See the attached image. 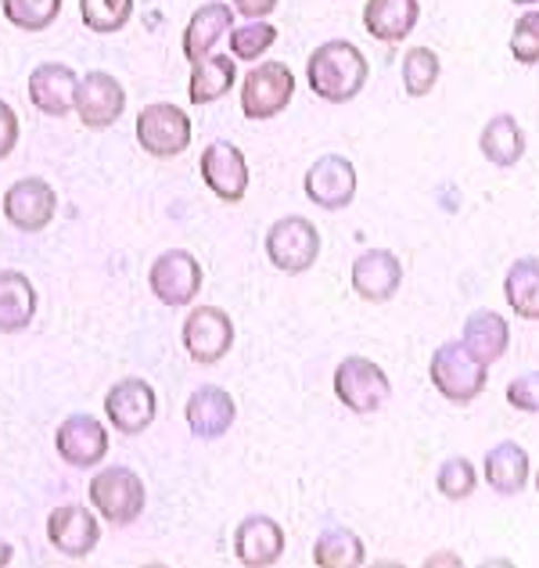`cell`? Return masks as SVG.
I'll return each mask as SVG.
<instances>
[{
	"mask_svg": "<svg viewBox=\"0 0 539 568\" xmlns=\"http://www.w3.org/2000/svg\"><path fill=\"white\" fill-rule=\"evenodd\" d=\"M367 72V54L353 40H324L306 62L309 91L332 104H346L364 91Z\"/></svg>",
	"mask_w": 539,
	"mask_h": 568,
	"instance_id": "1",
	"label": "cell"
},
{
	"mask_svg": "<svg viewBox=\"0 0 539 568\" xmlns=\"http://www.w3.org/2000/svg\"><path fill=\"white\" fill-rule=\"evenodd\" d=\"M428 378H431V385H436V393L443 399L471 403V399H478L486 393L489 364H482L460 338H454V342H443V346L431 353Z\"/></svg>",
	"mask_w": 539,
	"mask_h": 568,
	"instance_id": "2",
	"label": "cell"
},
{
	"mask_svg": "<svg viewBox=\"0 0 539 568\" xmlns=\"http://www.w3.org/2000/svg\"><path fill=\"white\" fill-rule=\"evenodd\" d=\"M90 507L109 521V526H133L144 515L148 493L144 478L130 468H101L87 486Z\"/></svg>",
	"mask_w": 539,
	"mask_h": 568,
	"instance_id": "3",
	"label": "cell"
},
{
	"mask_svg": "<svg viewBox=\"0 0 539 568\" xmlns=\"http://www.w3.org/2000/svg\"><path fill=\"white\" fill-rule=\"evenodd\" d=\"M295 98V72L284 62H260L242 80V112L252 123L281 115Z\"/></svg>",
	"mask_w": 539,
	"mask_h": 568,
	"instance_id": "4",
	"label": "cell"
},
{
	"mask_svg": "<svg viewBox=\"0 0 539 568\" xmlns=\"http://www.w3.org/2000/svg\"><path fill=\"white\" fill-rule=\"evenodd\" d=\"M335 396L353 414H378L393 399V382L367 356H346L335 367Z\"/></svg>",
	"mask_w": 539,
	"mask_h": 568,
	"instance_id": "5",
	"label": "cell"
},
{
	"mask_svg": "<svg viewBox=\"0 0 539 568\" xmlns=\"http://www.w3.org/2000/svg\"><path fill=\"white\" fill-rule=\"evenodd\" d=\"M266 256L281 274H306L321 256V231L306 216H281L266 231Z\"/></svg>",
	"mask_w": 539,
	"mask_h": 568,
	"instance_id": "6",
	"label": "cell"
},
{
	"mask_svg": "<svg viewBox=\"0 0 539 568\" xmlns=\"http://www.w3.org/2000/svg\"><path fill=\"white\" fill-rule=\"evenodd\" d=\"M138 141L148 155L173 159L180 152H187L191 119L184 109H176L170 101H152V104H144L138 115Z\"/></svg>",
	"mask_w": 539,
	"mask_h": 568,
	"instance_id": "7",
	"label": "cell"
},
{
	"mask_svg": "<svg viewBox=\"0 0 539 568\" xmlns=\"http://www.w3.org/2000/svg\"><path fill=\"white\" fill-rule=\"evenodd\" d=\"M148 288L166 306H187L202 292V263L187 248H170L148 271Z\"/></svg>",
	"mask_w": 539,
	"mask_h": 568,
	"instance_id": "8",
	"label": "cell"
},
{
	"mask_svg": "<svg viewBox=\"0 0 539 568\" xmlns=\"http://www.w3.org/2000/svg\"><path fill=\"white\" fill-rule=\"evenodd\" d=\"M72 112L80 115V123L87 130H109L115 119L126 112L123 83H119L112 72L90 69L77 83V104H72Z\"/></svg>",
	"mask_w": 539,
	"mask_h": 568,
	"instance_id": "9",
	"label": "cell"
},
{
	"mask_svg": "<svg viewBox=\"0 0 539 568\" xmlns=\"http://www.w3.org/2000/svg\"><path fill=\"white\" fill-rule=\"evenodd\" d=\"M159 396L144 378H123L104 393V417L123 436H141L155 422Z\"/></svg>",
	"mask_w": 539,
	"mask_h": 568,
	"instance_id": "10",
	"label": "cell"
},
{
	"mask_svg": "<svg viewBox=\"0 0 539 568\" xmlns=\"http://www.w3.org/2000/svg\"><path fill=\"white\" fill-rule=\"evenodd\" d=\"M54 446L69 468H98L109 457V428L94 414H69L54 432Z\"/></svg>",
	"mask_w": 539,
	"mask_h": 568,
	"instance_id": "11",
	"label": "cell"
},
{
	"mask_svg": "<svg viewBox=\"0 0 539 568\" xmlns=\"http://www.w3.org/2000/svg\"><path fill=\"white\" fill-rule=\"evenodd\" d=\"M306 199L317 209H327V213H338V209L353 205V199H356V166L346 155H335V152L321 155L306 170Z\"/></svg>",
	"mask_w": 539,
	"mask_h": 568,
	"instance_id": "12",
	"label": "cell"
},
{
	"mask_svg": "<svg viewBox=\"0 0 539 568\" xmlns=\"http://www.w3.org/2000/svg\"><path fill=\"white\" fill-rule=\"evenodd\" d=\"M234 346V324L220 306H199L184 321V349L194 364H220Z\"/></svg>",
	"mask_w": 539,
	"mask_h": 568,
	"instance_id": "13",
	"label": "cell"
},
{
	"mask_svg": "<svg viewBox=\"0 0 539 568\" xmlns=\"http://www.w3.org/2000/svg\"><path fill=\"white\" fill-rule=\"evenodd\" d=\"M54 213H58V194L48 181H40V176L14 181L4 191V220L26 234H40L54 220Z\"/></svg>",
	"mask_w": 539,
	"mask_h": 568,
	"instance_id": "14",
	"label": "cell"
},
{
	"mask_svg": "<svg viewBox=\"0 0 539 568\" xmlns=\"http://www.w3.org/2000/svg\"><path fill=\"white\" fill-rule=\"evenodd\" d=\"M48 540L58 555L87 558L101 544V521L83 504H62L48 515Z\"/></svg>",
	"mask_w": 539,
	"mask_h": 568,
	"instance_id": "15",
	"label": "cell"
},
{
	"mask_svg": "<svg viewBox=\"0 0 539 568\" xmlns=\"http://www.w3.org/2000/svg\"><path fill=\"white\" fill-rule=\"evenodd\" d=\"M202 181L223 202H242L248 191L245 152L231 141H213L202 152Z\"/></svg>",
	"mask_w": 539,
	"mask_h": 568,
	"instance_id": "16",
	"label": "cell"
},
{
	"mask_svg": "<svg viewBox=\"0 0 539 568\" xmlns=\"http://www.w3.org/2000/svg\"><path fill=\"white\" fill-rule=\"evenodd\" d=\"M349 281L364 303H388L403 284V263L393 248H367L353 260Z\"/></svg>",
	"mask_w": 539,
	"mask_h": 568,
	"instance_id": "17",
	"label": "cell"
},
{
	"mask_svg": "<svg viewBox=\"0 0 539 568\" xmlns=\"http://www.w3.org/2000/svg\"><path fill=\"white\" fill-rule=\"evenodd\" d=\"M77 69L62 62H43L29 72V101L48 119H65L77 104Z\"/></svg>",
	"mask_w": 539,
	"mask_h": 568,
	"instance_id": "18",
	"label": "cell"
},
{
	"mask_svg": "<svg viewBox=\"0 0 539 568\" xmlns=\"http://www.w3.org/2000/svg\"><path fill=\"white\" fill-rule=\"evenodd\" d=\"M284 544H288L284 526H277V521L266 515H248L242 526L234 529V555L248 568L277 565L284 555Z\"/></svg>",
	"mask_w": 539,
	"mask_h": 568,
	"instance_id": "19",
	"label": "cell"
},
{
	"mask_svg": "<svg viewBox=\"0 0 539 568\" xmlns=\"http://www.w3.org/2000/svg\"><path fill=\"white\" fill-rule=\"evenodd\" d=\"M184 414H187V428L199 439H220V436H227V432H231L237 407H234V396L227 393V388L202 385V388H194V393H191Z\"/></svg>",
	"mask_w": 539,
	"mask_h": 568,
	"instance_id": "20",
	"label": "cell"
},
{
	"mask_svg": "<svg viewBox=\"0 0 539 568\" xmlns=\"http://www.w3.org/2000/svg\"><path fill=\"white\" fill-rule=\"evenodd\" d=\"M529 471H532V460L521 443L504 439L497 446H489L482 475L492 493H500V497H518V493L529 486Z\"/></svg>",
	"mask_w": 539,
	"mask_h": 568,
	"instance_id": "21",
	"label": "cell"
},
{
	"mask_svg": "<svg viewBox=\"0 0 539 568\" xmlns=\"http://www.w3.org/2000/svg\"><path fill=\"white\" fill-rule=\"evenodd\" d=\"M234 29V8L223 0H209L191 14L184 26V58L187 62H202L205 54L216 51V43Z\"/></svg>",
	"mask_w": 539,
	"mask_h": 568,
	"instance_id": "22",
	"label": "cell"
},
{
	"mask_svg": "<svg viewBox=\"0 0 539 568\" xmlns=\"http://www.w3.org/2000/svg\"><path fill=\"white\" fill-rule=\"evenodd\" d=\"M421 19V0H367L364 29L382 43H399Z\"/></svg>",
	"mask_w": 539,
	"mask_h": 568,
	"instance_id": "23",
	"label": "cell"
},
{
	"mask_svg": "<svg viewBox=\"0 0 539 568\" xmlns=\"http://www.w3.org/2000/svg\"><path fill=\"white\" fill-rule=\"evenodd\" d=\"M478 152H482L492 166L511 170L521 162V155H526V130H521V123L511 112L492 115L482 126V133H478Z\"/></svg>",
	"mask_w": 539,
	"mask_h": 568,
	"instance_id": "24",
	"label": "cell"
},
{
	"mask_svg": "<svg viewBox=\"0 0 539 568\" xmlns=\"http://www.w3.org/2000/svg\"><path fill=\"white\" fill-rule=\"evenodd\" d=\"M460 342L468 346L482 364H497L511 346V324H507L497 310H475L464 321Z\"/></svg>",
	"mask_w": 539,
	"mask_h": 568,
	"instance_id": "25",
	"label": "cell"
},
{
	"mask_svg": "<svg viewBox=\"0 0 539 568\" xmlns=\"http://www.w3.org/2000/svg\"><path fill=\"white\" fill-rule=\"evenodd\" d=\"M37 317V288L19 271H0V335H19Z\"/></svg>",
	"mask_w": 539,
	"mask_h": 568,
	"instance_id": "26",
	"label": "cell"
},
{
	"mask_svg": "<svg viewBox=\"0 0 539 568\" xmlns=\"http://www.w3.org/2000/svg\"><path fill=\"white\" fill-rule=\"evenodd\" d=\"M237 80V65L231 54H205L202 62H191L187 101L191 104H213L223 94H231Z\"/></svg>",
	"mask_w": 539,
	"mask_h": 568,
	"instance_id": "27",
	"label": "cell"
},
{
	"mask_svg": "<svg viewBox=\"0 0 539 568\" xmlns=\"http://www.w3.org/2000/svg\"><path fill=\"white\" fill-rule=\"evenodd\" d=\"M313 565L321 568H359L367 565L364 540L346 526H327L313 544Z\"/></svg>",
	"mask_w": 539,
	"mask_h": 568,
	"instance_id": "28",
	"label": "cell"
},
{
	"mask_svg": "<svg viewBox=\"0 0 539 568\" xmlns=\"http://www.w3.org/2000/svg\"><path fill=\"white\" fill-rule=\"evenodd\" d=\"M504 298L521 321H539V260L521 256L504 277Z\"/></svg>",
	"mask_w": 539,
	"mask_h": 568,
	"instance_id": "29",
	"label": "cell"
},
{
	"mask_svg": "<svg viewBox=\"0 0 539 568\" xmlns=\"http://www.w3.org/2000/svg\"><path fill=\"white\" fill-rule=\"evenodd\" d=\"M0 14L22 33H43L62 14V0H0Z\"/></svg>",
	"mask_w": 539,
	"mask_h": 568,
	"instance_id": "30",
	"label": "cell"
},
{
	"mask_svg": "<svg viewBox=\"0 0 539 568\" xmlns=\"http://www.w3.org/2000/svg\"><path fill=\"white\" fill-rule=\"evenodd\" d=\"M443 77V62L431 48H410L403 54V91L410 98H425L431 94V87Z\"/></svg>",
	"mask_w": 539,
	"mask_h": 568,
	"instance_id": "31",
	"label": "cell"
},
{
	"mask_svg": "<svg viewBox=\"0 0 539 568\" xmlns=\"http://www.w3.org/2000/svg\"><path fill=\"white\" fill-rule=\"evenodd\" d=\"M227 40L231 58H237V62H260V54H266L277 43V29L266 19H248V26H234Z\"/></svg>",
	"mask_w": 539,
	"mask_h": 568,
	"instance_id": "32",
	"label": "cell"
},
{
	"mask_svg": "<svg viewBox=\"0 0 539 568\" xmlns=\"http://www.w3.org/2000/svg\"><path fill=\"white\" fill-rule=\"evenodd\" d=\"M133 14V0H80V19L90 33H119Z\"/></svg>",
	"mask_w": 539,
	"mask_h": 568,
	"instance_id": "33",
	"label": "cell"
},
{
	"mask_svg": "<svg viewBox=\"0 0 539 568\" xmlns=\"http://www.w3.org/2000/svg\"><path fill=\"white\" fill-rule=\"evenodd\" d=\"M475 486H478V471L468 457H449L436 471V489L446 500H468L475 493Z\"/></svg>",
	"mask_w": 539,
	"mask_h": 568,
	"instance_id": "34",
	"label": "cell"
},
{
	"mask_svg": "<svg viewBox=\"0 0 539 568\" xmlns=\"http://www.w3.org/2000/svg\"><path fill=\"white\" fill-rule=\"evenodd\" d=\"M511 54L518 58L521 65H536V62H539V11H536V8H529V11L515 22Z\"/></svg>",
	"mask_w": 539,
	"mask_h": 568,
	"instance_id": "35",
	"label": "cell"
},
{
	"mask_svg": "<svg viewBox=\"0 0 539 568\" xmlns=\"http://www.w3.org/2000/svg\"><path fill=\"white\" fill-rule=\"evenodd\" d=\"M507 403L521 414H539V371L529 375H518L515 382H507Z\"/></svg>",
	"mask_w": 539,
	"mask_h": 568,
	"instance_id": "36",
	"label": "cell"
},
{
	"mask_svg": "<svg viewBox=\"0 0 539 568\" xmlns=\"http://www.w3.org/2000/svg\"><path fill=\"white\" fill-rule=\"evenodd\" d=\"M14 144H19V115L8 101H0V162L14 152Z\"/></svg>",
	"mask_w": 539,
	"mask_h": 568,
	"instance_id": "37",
	"label": "cell"
},
{
	"mask_svg": "<svg viewBox=\"0 0 539 568\" xmlns=\"http://www.w3.org/2000/svg\"><path fill=\"white\" fill-rule=\"evenodd\" d=\"M234 11H242L245 19H266L270 11H277L281 0H231Z\"/></svg>",
	"mask_w": 539,
	"mask_h": 568,
	"instance_id": "38",
	"label": "cell"
},
{
	"mask_svg": "<svg viewBox=\"0 0 539 568\" xmlns=\"http://www.w3.org/2000/svg\"><path fill=\"white\" fill-rule=\"evenodd\" d=\"M425 565H428V568H431V565H460V558H454V555H446V550H443V555H431V558H428Z\"/></svg>",
	"mask_w": 539,
	"mask_h": 568,
	"instance_id": "39",
	"label": "cell"
},
{
	"mask_svg": "<svg viewBox=\"0 0 539 568\" xmlns=\"http://www.w3.org/2000/svg\"><path fill=\"white\" fill-rule=\"evenodd\" d=\"M11 558H14L11 544H8V540H0V568H4V565H11Z\"/></svg>",
	"mask_w": 539,
	"mask_h": 568,
	"instance_id": "40",
	"label": "cell"
},
{
	"mask_svg": "<svg viewBox=\"0 0 539 568\" xmlns=\"http://www.w3.org/2000/svg\"><path fill=\"white\" fill-rule=\"evenodd\" d=\"M511 4H518V8H532V4H539V0H511Z\"/></svg>",
	"mask_w": 539,
	"mask_h": 568,
	"instance_id": "41",
	"label": "cell"
},
{
	"mask_svg": "<svg viewBox=\"0 0 539 568\" xmlns=\"http://www.w3.org/2000/svg\"><path fill=\"white\" fill-rule=\"evenodd\" d=\"M536 493H539V468H536Z\"/></svg>",
	"mask_w": 539,
	"mask_h": 568,
	"instance_id": "42",
	"label": "cell"
}]
</instances>
